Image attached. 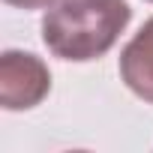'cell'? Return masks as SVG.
<instances>
[{"label":"cell","instance_id":"1","mask_svg":"<svg viewBox=\"0 0 153 153\" xmlns=\"http://www.w3.org/2000/svg\"><path fill=\"white\" fill-rule=\"evenodd\" d=\"M129 18L126 0H60L42 15V42L60 60L87 63L114 48Z\"/></svg>","mask_w":153,"mask_h":153},{"label":"cell","instance_id":"2","mask_svg":"<svg viewBox=\"0 0 153 153\" xmlns=\"http://www.w3.org/2000/svg\"><path fill=\"white\" fill-rule=\"evenodd\" d=\"M51 90L48 66L30 51L0 54V105L6 111H24L39 105Z\"/></svg>","mask_w":153,"mask_h":153},{"label":"cell","instance_id":"3","mask_svg":"<svg viewBox=\"0 0 153 153\" xmlns=\"http://www.w3.org/2000/svg\"><path fill=\"white\" fill-rule=\"evenodd\" d=\"M120 78L135 96L153 102V18L120 51Z\"/></svg>","mask_w":153,"mask_h":153},{"label":"cell","instance_id":"4","mask_svg":"<svg viewBox=\"0 0 153 153\" xmlns=\"http://www.w3.org/2000/svg\"><path fill=\"white\" fill-rule=\"evenodd\" d=\"M9 6H18V9H51L60 0H6Z\"/></svg>","mask_w":153,"mask_h":153},{"label":"cell","instance_id":"5","mask_svg":"<svg viewBox=\"0 0 153 153\" xmlns=\"http://www.w3.org/2000/svg\"><path fill=\"white\" fill-rule=\"evenodd\" d=\"M150 3H153V0H150Z\"/></svg>","mask_w":153,"mask_h":153}]
</instances>
